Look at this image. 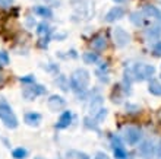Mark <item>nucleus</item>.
<instances>
[{
    "mask_svg": "<svg viewBox=\"0 0 161 159\" xmlns=\"http://www.w3.org/2000/svg\"><path fill=\"white\" fill-rule=\"evenodd\" d=\"M56 83L59 85L60 88L63 89V91H68V88H69V80L66 79V77H64V76H59V77H57V79H56Z\"/></svg>",
    "mask_w": 161,
    "mask_h": 159,
    "instance_id": "4be33fe9",
    "label": "nucleus"
},
{
    "mask_svg": "<svg viewBox=\"0 0 161 159\" xmlns=\"http://www.w3.org/2000/svg\"><path fill=\"white\" fill-rule=\"evenodd\" d=\"M113 2H116V3H123V2H126V0H113Z\"/></svg>",
    "mask_w": 161,
    "mask_h": 159,
    "instance_id": "2f4dec72",
    "label": "nucleus"
},
{
    "mask_svg": "<svg viewBox=\"0 0 161 159\" xmlns=\"http://www.w3.org/2000/svg\"><path fill=\"white\" fill-rule=\"evenodd\" d=\"M70 88L76 93H84L89 85V73L85 69H76L69 79Z\"/></svg>",
    "mask_w": 161,
    "mask_h": 159,
    "instance_id": "f257e3e1",
    "label": "nucleus"
},
{
    "mask_svg": "<svg viewBox=\"0 0 161 159\" xmlns=\"http://www.w3.org/2000/svg\"><path fill=\"white\" fill-rule=\"evenodd\" d=\"M42 2L48 6H59L60 4V0H42Z\"/></svg>",
    "mask_w": 161,
    "mask_h": 159,
    "instance_id": "c85d7f7f",
    "label": "nucleus"
},
{
    "mask_svg": "<svg viewBox=\"0 0 161 159\" xmlns=\"http://www.w3.org/2000/svg\"><path fill=\"white\" fill-rule=\"evenodd\" d=\"M94 159H110V158H108V155H107V153H104V152H97Z\"/></svg>",
    "mask_w": 161,
    "mask_h": 159,
    "instance_id": "cd10ccee",
    "label": "nucleus"
},
{
    "mask_svg": "<svg viewBox=\"0 0 161 159\" xmlns=\"http://www.w3.org/2000/svg\"><path fill=\"white\" fill-rule=\"evenodd\" d=\"M9 61H10V59H9L8 53L0 51V66H6V64H9Z\"/></svg>",
    "mask_w": 161,
    "mask_h": 159,
    "instance_id": "b1692460",
    "label": "nucleus"
},
{
    "mask_svg": "<svg viewBox=\"0 0 161 159\" xmlns=\"http://www.w3.org/2000/svg\"><path fill=\"white\" fill-rule=\"evenodd\" d=\"M148 91H149V93H153L155 96H161V83L157 79H149Z\"/></svg>",
    "mask_w": 161,
    "mask_h": 159,
    "instance_id": "dca6fc26",
    "label": "nucleus"
},
{
    "mask_svg": "<svg viewBox=\"0 0 161 159\" xmlns=\"http://www.w3.org/2000/svg\"><path fill=\"white\" fill-rule=\"evenodd\" d=\"M26 155H28V151L24 149V147H18V149H13L12 156L15 159H25Z\"/></svg>",
    "mask_w": 161,
    "mask_h": 159,
    "instance_id": "6ab92c4d",
    "label": "nucleus"
},
{
    "mask_svg": "<svg viewBox=\"0 0 161 159\" xmlns=\"http://www.w3.org/2000/svg\"><path fill=\"white\" fill-rule=\"evenodd\" d=\"M19 80H21L22 83H34V82H35V79H34V76H32V75L24 76V77H21Z\"/></svg>",
    "mask_w": 161,
    "mask_h": 159,
    "instance_id": "a878e982",
    "label": "nucleus"
},
{
    "mask_svg": "<svg viewBox=\"0 0 161 159\" xmlns=\"http://www.w3.org/2000/svg\"><path fill=\"white\" fill-rule=\"evenodd\" d=\"M139 153L144 156L145 159H151L155 153V146H154V143L151 140H145L142 142V145L139 146Z\"/></svg>",
    "mask_w": 161,
    "mask_h": 159,
    "instance_id": "6e6552de",
    "label": "nucleus"
},
{
    "mask_svg": "<svg viewBox=\"0 0 161 159\" xmlns=\"http://www.w3.org/2000/svg\"><path fill=\"white\" fill-rule=\"evenodd\" d=\"M153 53L154 56H157V57H161V41L155 42L153 47Z\"/></svg>",
    "mask_w": 161,
    "mask_h": 159,
    "instance_id": "393cba45",
    "label": "nucleus"
},
{
    "mask_svg": "<svg viewBox=\"0 0 161 159\" xmlns=\"http://www.w3.org/2000/svg\"><path fill=\"white\" fill-rule=\"evenodd\" d=\"M144 13L148 18H154L157 21H161V10H158L155 6H151V4H147L144 8Z\"/></svg>",
    "mask_w": 161,
    "mask_h": 159,
    "instance_id": "f8f14e48",
    "label": "nucleus"
},
{
    "mask_svg": "<svg viewBox=\"0 0 161 159\" xmlns=\"http://www.w3.org/2000/svg\"><path fill=\"white\" fill-rule=\"evenodd\" d=\"M70 123H72V113L70 111H64L62 115H60L59 121H57V124H56V129H66V127L70 126Z\"/></svg>",
    "mask_w": 161,
    "mask_h": 159,
    "instance_id": "9d476101",
    "label": "nucleus"
},
{
    "mask_svg": "<svg viewBox=\"0 0 161 159\" xmlns=\"http://www.w3.org/2000/svg\"><path fill=\"white\" fill-rule=\"evenodd\" d=\"M0 120L8 129H16L18 127V118L15 115V113L12 111V108L8 104L0 105Z\"/></svg>",
    "mask_w": 161,
    "mask_h": 159,
    "instance_id": "f03ea898",
    "label": "nucleus"
},
{
    "mask_svg": "<svg viewBox=\"0 0 161 159\" xmlns=\"http://www.w3.org/2000/svg\"><path fill=\"white\" fill-rule=\"evenodd\" d=\"M25 123L28 126H38L40 123H41V114H38V113L25 114Z\"/></svg>",
    "mask_w": 161,
    "mask_h": 159,
    "instance_id": "2eb2a0df",
    "label": "nucleus"
},
{
    "mask_svg": "<svg viewBox=\"0 0 161 159\" xmlns=\"http://www.w3.org/2000/svg\"><path fill=\"white\" fill-rule=\"evenodd\" d=\"M89 109H91L92 117L98 113V111H101V109H103V99H101V96H100V95L94 96L92 101H91V105H89Z\"/></svg>",
    "mask_w": 161,
    "mask_h": 159,
    "instance_id": "ddd939ff",
    "label": "nucleus"
},
{
    "mask_svg": "<svg viewBox=\"0 0 161 159\" xmlns=\"http://www.w3.org/2000/svg\"><path fill=\"white\" fill-rule=\"evenodd\" d=\"M130 21L135 24V25H142V19H141V13H138V12H135V13H132L130 15Z\"/></svg>",
    "mask_w": 161,
    "mask_h": 159,
    "instance_id": "5701e85b",
    "label": "nucleus"
},
{
    "mask_svg": "<svg viewBox=\"0 0 161 159\" xmlns=\"http://www.w3.org/2000/svg\"><path fill=\"white\" fill-rule=\"evenodd\" d=\"M38 45L41 47V48H47V45H48V37L41 38V40H40V42H38Z\"/></svg>",
    "mask_w": 161,
    "mask_h": 159,
    "instance_id": "bb28decb",
    "label": "nucleus"
},
{
    "mask_svg": "<svg viewBox=\"0 0 161 159\" xmlns=\"http://www.w3.org/2000/svg\"><path fill=\"white\" fill-rule=\"evenodd\" d=\"M82 59H84V61L86 64H94L98 61V54L97 53H85L82 56Z\"/></svg>",
    "mask_w": 161,
    "mask_h": 159,
    "instance_id": "f3484780",
    "label": "nucleus"
},
{
    "mask_svg": "<svg viewBox=\"0 0 161 159\" xmlns=\"http://www.w3.org/2000/svg\"><path fill=\"white\" fill-rule=\"evenodd\" d=\"M84 159H86V158H85V156H84Z\"/></svg>",
    "mask_w": 161,
    "mask_h": 159,
    "instance_id": "72a5a7b5",
    "label": "nucleus"
},
{
    "mask_svg": "<svg viewBox=\"0 0 161 159\" xmlns=\"http://www.w3.org/2000/svg\"><path fill=\"white\" fill-rule=\"evenodd\" d=\"M113 37H114V42L117 47H125L129 44V41H130L129 34L123 29V28H119V26L113 29Z\"/></svg>",
    "mask_w": 161,
    "mask_h": 159,
    "instance_id": "423d86ee",
    "label": "nucleus"
},
{
    "mask_svg": "<svg viewBox=\"0 0 161 159\" xmlns=\"http://www.w3.org/2000/svg\"><path fill=\"white\" fill-rule=\"evenodd\" d=\"M34 13L38 15V16H41V18H47V19L53 18V10H51L48 6H35Z\"/></svg>",
    "mask_w": 161,
    "mask_h": 159,
    "instance_id": "4468645a",
    "label": "nucleus"
},
{
    "mask_svg": "<svg viewBox=\"0 0 161 159\" xmlns=\"http://www.w3.org/2000/svg\"><path fill=\"white\" fill-rule=\"evenodd\" d=\"M91 45H92V48L95 51H103L107 47L106 37H104V35H97V37H94L92 41H91Z\"/></svg>",
    "mask_w": 161,
    "mask_h": 159,
    "instance_id": "9b49d317",
    "label": "nucleus"
},
{
    "mask_svg": "<svg viewBox=\"0 0 161 159\" xmlns=\"http://www.w3.org/2000/svg\"><path fill=\"white\" fill-rule=\"evenodd\" d=\"M47 105H48V108L53 111V113H57L60 111L62 108H64V105H66V101L59 95H51L47 101Z\"/></svg>",
    "mask_w": 161,
    "mask_h": 159,
    "instance_id": "0eeeda50",
    "label": "nucleus"
},
{
    "mask_svg": "<svg viewBox=\"0 0 161 159\" xmlns=\"http://www.w3.org/2000/svg\"><path fill=\"white\" fill-rule=\"evenodd\" d=\"M155 73V67L153 64H147V63H138L133 67V76L138 80H147L151 79Z\"/></svg>",
    "mask_w": 161,
    "mask_h": 159,
    "instance_id": "7ed1b4c3",
    "label": "nucleus"
},
{
    "mask_svg": "<svg viewBox=\"0 0 161 159\" xmlns=\"http://www.w3.org/2000/svg\"><path fill=\"white\" fill-rule=\"evenodd\" d=\"M4 83V75L0 72V85H3Z\"/></svg>",
    "mask_w": 161,
    "mask_h": 159,
    "instance_id": "7c9ffc66",
    "label": "nucleus"
},
{
    "mask_svg": "<svg viewBox=\"0 0 161 159\" xmlns=\"http://www.w3.org/2000/svg\"><path fill=\"white\" fill-rule=\"evenodd\" d=\"M34 159H42V158H40V156H38V158H34Z\"/></svg>",
    "mask_w": 161,
    "mask_h": 159,
    "instance_id": "473e14b6",
    "label": "nucleus"
},
{
    "mask_svg": "<svg viewBox=\"0 0 161 159\" xmlns=\"http://www.w3.org/2000/svg\"><path fill=\"white\" fill-rule=\"evenodd\" d=\"M37 34L38 35H41V37H44V35H48L50 34V26H48V24H46V22H41L38 25V28H37Z\"/></svg>",
    "mask_w": 161,
    "mask_h": 159,
    "instance_id": "aec40b11",
    "label": "nucleus"
},
{
    "mask_svg": "<svg viewBox=\"0 0 161 159\" xmlns=\"http://www.w3.org/2000/svg\"><path fill=\"white\" fill-rule=\"evenodd\" d=\"M113 151H114V156L117 159H126L127 152L125 151L123 146H116V147H113Z\"/></svg>",
    "mask_w": 161,
    "mask_h": 159,
    "instance_id": "412c9836",
    "label": "nucleus"
},
{
    "mask_svg": "<svg viewBox=\"0 0 161 159\" xmlns=\"http://www.w3.org/2000/svg\"><path fill=\"white\" fill-rule=\"evenodd\" d=\"M125 9L120 8V6H114L113 9H110L106 15V21L107 22H114V21H119L125 16Z\"/></svg>",
    "mask_w": 161,
    "mask_h": 159,
    "instance_id": "1a4fd4ad",
    "label": "nucleus"
},
{
    "mask_svg": "<svg viewBox=\"0 0 161 159\" xmlns=\"http://www.w3.org/2000/svg\"><path fill=\"white\" fill-rule=\"evenodd\" d=\"M44 93H46V88L41 86V85H37L35 82L34 83H30L28 86H25L24 91H22V96H24L26 101H32V99H35L37 96L44 95Z\"/></svg>",
    "mask_w": 161,
    "mask_h": 159,
    "instance_id": "20e7f679",
    "label": "nucleus"
},
{
    "mask_svg": "<svg viewBox=\"0 0 161 159\" xmlns=\"http://www.w3.org/2000/svg\"><path fill=\"white\" fill-rule=\"evenodd\" d=\"M160 34H161V26H158V25L153 26V28H149V29L145 31V35L148 38H151V40H153V38H158Z\"/></svg>",
    "mask_w": 161,
    "mask_h": 159,
    "instance_id": "a211bd4d",
    "label": "nucleus"
},
{
    "mask_svg": "<svg viewBox=\"0 0 161 159\" xmlns=\"http://www.w3.org/2000/svg\"><path fill=\"white\" fill-rule=\"evenodd\" d=\"M0 8L3 9L10 8V0H0Z\"/></svg>",
    "mask_w": 161,
    "mask_h": 159,
    "instance_id": "c756f323",
    "label": "nucleus"
},
{
    "mask_svg": "<svg viewBox=\"0 0 161 159\" xmlns=\"http://www.w3.org/2000/svg\"><path fill=\"white\" fill-rule=\"evenodd\" d=\"M123 137H125L127 145L135 146L141 140V131L136 127H126V129L123 130Z\"/></svg>",
    "mask_w": 161,
    "mask_h": 159,
    "instance_id": "39448f33",
    "label": "nucleus"
}]
</instances>
